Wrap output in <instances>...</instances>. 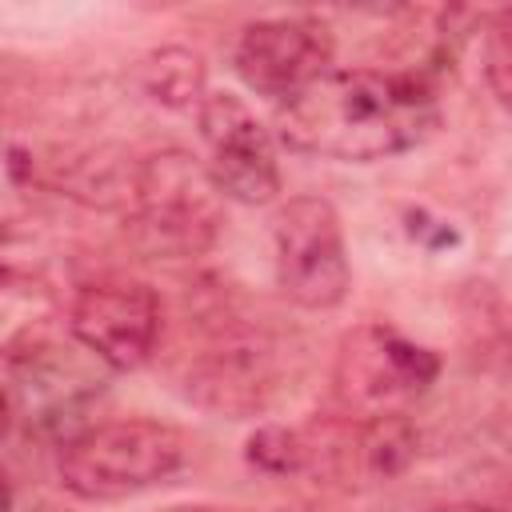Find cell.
Segmentation results:
<instances>
[{
    "label": "cell",
    "instance_id": "obj_14",
    "mask_svg": "<svg viewBox=\"0 0 512 512\" xmlns=\"http://www.w3.org/2000/svg\"><path fill=\"white\" fill-rule=\"evenodd\" d=\"M484 28V48H480V60H484V80L492 88V96L512 108V8H496L480 20Z\"/></svg>",
    "mask_w": 512,
    "mask_h": 512
},
{
    "label": "cell",
    "instance_id": "obj_15",
    "mask_svg": "<svg viewBox=\"0 0 512 512\" xmlns=\"http://www.w3.org/2000/svg\"><path fill=\"white\" fill-rule=\"evenodd\" d=\"M432 512H496V508H488V504H472V500H460V504H440V508H432Z\"/></svg>",
    "mask_w": 512,
    "mask_h": 512
},
{
    "label": "cell",
    "instance_id": "obj_11",
    "mask_svg": "<svg viewBox=\"0 0 512 512\" xmlns=\"http://www.w3.org/2000/svg\"><path fill=\"white\" fill-rule=\"evenodd\" d=\"M416 444H420L416 424L404 412H376V416L356 420L340 444H332V448L312 444V448L340 460V468L348 476L356 472L364 480H392L416 460Z\"/></svg>",
    "mask_w": 512,
    "mask_h": 512
},
{
    "label": "cell",
    "instance_id": "obj_3",
    "mask_svg": "<svg viewBox=\"0 0 512 512\" xmlns=\"http://www.w3.org/2000/svg\"><path fill=\"white\" fill-rule=\"evenodd\" d=\"M184 456V436L164 420H100L60 448L56 476L68 496L108 504L172 480L184 468Z\"/></svg>",
    "mask_w": 512,
    "mask_h": 512
},
{
    "label": "cell",
    "instance_id": "obj_5",
    "mask_svg": "<svg viewBox=\"0 0 512 512\" xmlns=\"http://www.w3.org/2000/svg\"><path fill=\"white\" fill-rule=\"evenodd\" d=\"M272 252H276V284L296 308L328 312L348 296L352 264H348L344 224L332 200L304 192L280 204L272 220Z\"/></svg>",
    "mask_w": 512,
    "mask_h": 512
},
{
    "label": "cell",
    "instance_id": "obj_1",
    "mask_svg": "<svg viewBox=\"0 0 512 512\" xmlns=\"http://www.w3.org/2000/svg\"><path fill=\"white\" fill-rule=\"evenodd\" d=\"M276 136L292 152L372 164L432 136L440 104L432 80L412 68H332L276 104Z\"/></svg>",
    "mask_w": 512,
    "mask_h": 512
},
{
    "label": "cell",
    "instance_id": "obj_12",
    "mask_svg": "<svg viewBox=\"0 0 512 512\" xmlns=\"http://www.w3.org/2000/svg\"><path fill=\"white\" fill-rule=\"evenodd\" d=\"M136 76H140V88L148 92V100H156L160 108H172V112H196L204 104V96L212 92L204 56L184 44L152 48L140 60Z\"/></svg>",
    "mask_w": 512,
    "mask_h": 512
},
{
    "label": "cell",
    "instance_id": "obj_7",
    "mask_svg": "<svg viewBox=\"0 0 512 512\" xmlns=\"http://www.w3.org/2000/svg\"><path fill=\"white\" fill-rule=\"evenodd\" d=\"M196 128L204 168L224 200L260 208L280 196L276 140L236 92H208L196 108Z\"/></svg>",
    "mask_w": 512,
    "mask_h": 512
},
{
    "label": "cell",
    "instance_id": "obj_10",
    "mask_svg": "<svg viewBox=\"0 0 512 512\" xmlns=\"http://www.w3.org/2000/svg\"><path fill=\"white\" fill-rule=\"evenodd\" d=\"M184 384H188V400L216 416H228V420L256 416L268 408L276 392L272 352L252 336H232L220 348L204 352L188 368Z\"/></svg>",
    "mask_w": 512,
    "mask_h": 512
},
{
    "label": "cell",
    "instance_id": "obj_9",
    "mask_svg": "<svg viewBox=\"0 0 512 512\" xmlns=\"http://www.w3.org/2000/svg\"><path fill=\"white\" fill-rule=\"evenodd\" d=\"M332 56H336V40L324 20L268 16V20H252L240 32L232 48V68L252 92L272 96L280 104L304 92L324 72H332Z\"/></svg>",
    "mask_w": 512,
    "mask_h": 512
},
{
    "label": "cell",
    "instance_id": "obj_16",
    "mask_svg": "<svg viewBox=\"0 0 512 512\" xmlns=\"http://www.w3.org/2000/svg\"><path fill=\"white\" fill-rule=\"evenodd\" d=\"M160 512H240V508H208V504H188V508H160Z\"/></svg>",
    "mask_w": 512,
    "mask_h": 512
},
{
    "label": "cell",
    "instance_id": "obj_2",
    "mask_svg": "<svg viewBox=\"0 0 512 512\" xmlns=\"http://www.w3.org/2000/svg\"><path fill=\"white\" fill-rule=\"evenodd\" d=\"M108 392V368L68 336V344L24 332L4 348V404L8 428L28 440L64 448L92 428V408Z\"/></svg>",
    "mask_w": 512,
    "mask_h": 512
},
{
    "label": "cell",
    "instance_id": "obj_4",
    "mask_svg": "<svg viewBox=\"0 0 512 512\" xmlns=\"http://www.w3.org/2000/svg\"><path fill=\"white\" fill-rule=\"evenodd\" d=\"M124 220L152 256H200L216 244L224 196L196 156L180 148L152 152L140 160L136 200Z\"/></svg>",
    "mask_w": 512,
    "mask_h": 512
},
{
    "label": "cell",
    "instance_id": "obj_6",
    "mask_svg": "<svg viewBox=\"0 0 512 512\" xmlns=\"http://www.w3.org/2000/svg\"><path fill=\"white\" fill-rule=\"evenodd\" d=\"M440 376V356L388 324H356L336 348L332 388L348 412H400L396 404L428 392Z\"/></svg>",
    "mask_w": 512,
    "mask_h": 512
},
{
    "label": "cell",
    "instance_id": "obj_8",
    "mask_svg": "<svg viewBox=\"0 0 512 512\" xmlns=\"http://www.w3.org/2000/svg\"><path fill=\"white\" fill-rule=\"evenodd\" d=\"M160 296L140 280H88L68 304V336L108 372H136L160 344Z\"/></svg>",
    "mask_w": 512,
    "mask_h": 512
},
{
    "label": "cell",
    "instance_id": "obj_13",
    "mask_svg": "<svg viewBox=\"0 0 512 512\" xmlns=\"http://www.w3.org/2000/svg\"><path fill=\"white\" fill-rule=\"evenodd\" d=\"M244 460L264 476H296L312 464V448L308 436L288 424H260L244 444Z\"/></svg>",
    "mask_w": 512,
    "mask_h": 512
}]
</instances>
